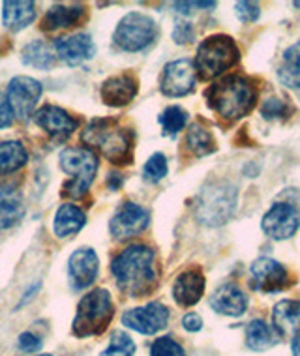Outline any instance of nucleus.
<instances>
[{
  "instance_id": "f257e3e1",
  "label": "nucleus",
  "mask_w": 300,
  "mask_h": 356,
  "mask_svg": "<svg viewBox=\"0 0 300 356\" xmlns=\"http://www.w3.org/2000/svg\"><path fill=\"white\" fill-rule=\"evenodd\" d=\"M111 272L124 295L134 298L148 295L158 283L156 253L145 244H132L113 259Z\"/></svg>"
},
{
  "instance_id": "f03ea898",
  "label": "nucleus",
  "mask_w": 300,
  "mask_h": 356,
  "mask_svg": "<svg viewBox=\"0 0 300 356\" xmlns=\"http://www.w3.org/2000/svg\"><path fill=\"white\" fill-rule=\"evenodd\" d=\"M207 104L226 120H239L246 117L258 99V90L250 81L240 75H227L205 92Z\"/></svg>"
},
{
  "instance_id": "7ed1b4c3",
  "label": "nucleus",
  "mask_w": 300,
  "mask_h": 356,
  "mask_svg": "<svg viewBox=\"0 0 300 356\" xmlns=\"http://www.w3.org/2000/svg\"><path fill=\"white\" fill-rule=\"evenodd\" d=\"M88 150H98L105 160L113 163H129L132 161V129L124 128L113 118L92 120L81 136Z\"/></svg>"
},
{
  "instance_id": "20e7f679",
  "label": "nucleus",
  "mask_w": 300,
  "mask_h": 356,
  "mask_svg": "<svg viewBox=\"0 0 300 356\" xmlns=\"http://www.w3.org/2000/svg\"><path fill=\"white\" fill-rule=\"evenodd\" d=\"M237 186L226 180L210 182L201 190L196 201V218L207 227L223 225L237 209Z\"/></svg>"
},
{
  "instance_id": "39448f33",
  "label": "nucleus",
  "mask_w": 300,
  "mask_h": 356,
  "mask_svg": "<svg viewBox=\"0 0 300 356\" xmlns=\"http://www.w3.org/2000/svg\"><path fill=\"white\" fill-rule=\"evenodd\" d=\"M115 317V304L107 289H94L81 298L74 319V334L77 338L100 336L107 330Z\"/></svg>"
},
{
  "instance_id": "423d86ee",
  "label": "nucleus",
  "mask_w": 300,
  "mask_h": 356,
  "mask_svg": "<svg viewBox=\"0 0 300 356\" xmlns=\"http://www.w3.org/2000/svg\"><path fill=\"white\" fill-rule=\"evenodd\" d=\"M239 58L240 51L233 38L216 34V36L207 38L199 45L194 68L201 75V79H214L226 70L233 68Z\"/></svg>"
},
{
  "instance_id": "0eeeda50",
  "label": "nucleus",
  "mask_w": 300,
  "mask_h": 356,
  "mask_svg": "<svg viewBox=\"0 0 300 356\" xmlns=\"http://www.w3.org/2000/svg\"><path fill=\"white\" fill-rule=\"evenodd\" d=\"M62 171L70 177L64 186V195L79 199L88 191L98 172V158L86 147H68L61 154Z\"/></svg>"
},
{
  "instance_id": "6e6552de",
  "label": "nucleus",
  "mask_w": 300,
  "mask_h": 356,
  "mask_svg": "<svg viewBox=\"0 0 300 356\" xmlns=\"http://www.w3.org/2000/svg\"><path fill=\"white\" fill-rule=\"evenodd\" d=\"M156 36H158V26L152 19L145 13L132 12L120 19L117 31L113 34V40L123 51L137 53V51L147 49L156 40Z\"/></svg>"
},
{
  "instance_id": "1a4fd4ad",
  "label": "nucleus",
  "mask_w": 300,
  "mask_h": 356,
  "mask_svg": "<svg viewBox=\"0 0 300 356\" xmlns=\"http://www.w3.org/2000/svg\"><path fill=\"white\" fill-rule=\"evenodd\" d=\"M42 83L29 75H17L8 85V102L19 118H29L42 98Z\"/></svg>"
},
{
  "instance_id": "9d476101",
  "label": "nucleus",
  "mask_w": 300,
  "mask_h": 356,
  "mask_svg": "<svg viewBox=\"0 0 300 356\" xmlns=\"http://www.w3.org/2000/svg\"><path fill=\"white\" fill-rule=\"evenodd\" d=\"M169 323V309L159 302H150L147 306L134 307L123 315V325L129 330L139 332L145 336H152L164 330Z\"/></svg>"
},
{
  "instance_id": "9b49d317",
  "label": "nucleus",
  "mask_w": 300,
  "mask_h": 356,
  "mask_svg": "<svg viewBox=\"0 0 300 356\" xmlns=\"http://www.w3.org/2000/svg\"><path fill=\"white\" fill-rule=\"evenodd\" d=\"M261 227L270 238H291L300 227V210L289 203H274L263 216Z\"/></svg>"
},
{
  "instance_id": "f8f14e48",
  "label": "nucleus",
  "mask_w": 300,
  "mask_h": 356,
  "mask_svg": "<svg viewBox=\"0 0 300 356\" xmlns=\"http://www.w3.org/2000/svg\"><path fill=\"white\" fill-rule=\"evenodd\" d=\"M148 221H150V214L147 209L135 203H123L115 216L111 218L109 231L113 238L126 240L141 234L148 227Z\"/></svg>"
},
{
  "instance_id": "ddd939ff",
  "label": "nucleus",
  "mask_w": 300,
  "mask_h": 356,
  "mask_svg": "<svg viewBox=\"0 0 300 356\" xmlns=\"http://www.w3.org/2000/svg\"><path fill=\"white\" fill-rule=\"evenodd\" d=\"M161 92L171 98H180L196 88V68L188 58L173 60L164 68L161 74Z\"/></svg>"
},
{
  "instance_id": "4468645a",
  "label": "nucleus",
  "mask_w": 300,
  "mask_h": 356,
  "mask_svg": "<svg viewBox=\"0 0 300 356\" xmlns=\"http://www.w3.org/2000/svg\"><path fill=\"white\" fill-rule=\"evenodd\" d=\"M287 285V270L270 257H259L251 264V289L261 293H278Z\"/></svg>"
},
{
  "instance_id": "2eb2a0df",
  "label": "nucleus",
  "mask_w": 300,
  "mask_h": 356,
  "mask_svg": "<svg viewBox=\"0 0 300 356\" xmlns=\"http://www.w3.org/2000/svg\"><path fill=\"white\" fill-rule=\"evenodd\" d=\"M100 259L92 248H79L70 255L68 261V274L70 282L75 289L90 287L94 280L98 277Z\"/></svg>"
},
{
  "instance_id": "dca6fc26",
  "label": "nucleus",
  "mask_w": 300,
  "mask_h": 356,
  "mask_svg": "<svg viewBox=\"0 0 300 356\" xmlns=\"http://www.w3.org/2000/svg\"><path fill=\"white\" fill-rule=\"evenodd\" d=\"M55 51L58 58L66 62L68 66H79L96 55V45L92 42L90 34L79 32V34H72V36L56 40Z\"/></svg>"
},
{
  "instance_id": "f3484780",
  "label": "nucleus",
  "mask_w": 300,
  "mask_h": 356,
  "mask_svg": "<svg viewBox=\"0 0 300 356\" xmlns=\"http://www.w3.org/2000/svg\"><path fill=\"white\" fill-rule=\"evenodd\" d=\"M36 124L55 139H66L77 129V120L56 105H43L36 113Z\"/></svg>"
},
{
  "instance_id": "a211bd4d",
  "label": "nucleus",
  "mask_w": 300,
  "mask_h": 356,
  "mask_svg": "<svg viewBox=\"0 0 300 356\" xmlns=\"http://www.w3.org/2000/svg\"><path fill=\"white\" fill-rule=\"evenodd\" d=\"M102 99L109 107H124L128 105L137 94V79L132 74H123L111 77L102 85Z\"/></svg>"
},
{
  "instance_id": "6ab92c4d",
  "label": "nucleus",
  "mask_w": 300,
  "mask_h": 356,
  "mask_svg": "<svg viewBox=\"0 0 300 356\" xmlns=\"http://www.w3.org/2000/svg\"><path fill=\"white\" fill-rule=\"evenodd\" d=\"M210 307L220 315L240 317L248 307V296L235 283H226L216 289L214 295L210 296Z\"/></svg>"
},
{
  "instance_id": "aec40b11",
  "label": "nucleus",
  "mask_w": 300,
  "mask_h": 356,
  "mask_svg": "<svg viewBox=\"0 0 300 356\" xmlns=\"http://www.w3.org/2000/svg\"><path fill=\"white\" fill-rule=\"evenodd\" d=\"M205 293V276L201 270H186L177 277L173 285V296L177 304L184 307H190L201 300Z\"/></svg>"
},
{
  "instance_id": "412c9836",
  "label": "nucleus",
  "mask_w": 300,
  "mask_h": 356,
  "mask_svg": "<svg viewBox=\"0 0 300 356\" xmlns=\"http://www.w3.org/2000/svg\"><path fill=\"white\" fill-rule=\"evenodd\" d=\"M86 216L85 212L75 207V204H62L61 209L56 210L55 220H53V231L58 238H70L85 227Z\"/></svg>"
},
{
  "instance_id": "4be33fe9",
  "label": "nucleus",
  "mask_w": 300,
  "mask_h": 356,
  "mask_svg": "<svg viewBox=\"0 0 300 356\" xmlns=\"http://www.w3.org/2000/svg\"><path fill=\"white\" fill-rule=\"evenodd\" d=\"M25 216V204L23 197L13 188H2L0 190V231L17 225Z\"/></svg>"
},
{
  "instance_id": "5701e85b",
  "label": "nucleus",
  "mask_w": 300,
  "mask_h": 356,
  "mask_svg": "<svg viewBox=\"0 0 300 356\" xmlns=\"http://www.w3.org/2000/svg\"><path fill=\"white\" fill-rule=\"evenodd\" d=\"M36 19V6L31 0L25 2H4V10H2V21L10 31H23L31 25Z\"/></svg>"
},
{
  "instance_id": "b1692460",
  "label": "nucleus",
  "mask_w": 300,
  "mask_h": 356,
  "mask_svg": "<svg viewBox=\"0 0 300 356\" xmlns=\"http://www.w3.org/2000/svg\"><path fill=\"white\" fill-rule=\"evenodd\" d=\"M85 17V8L83 6H62L56 4L45 13L42 19L43 31H58L66 26H74Z\"/></svg>"
},
{
  "instance_id": "393cba45",
  "label": "nucleus",
  "mask_w": 300,
  "mask_h": 356,
  "mask_svg": "<svg viewBox=\"0 0 300 356\" xmlns=\"http://www.w3.org/2000/svg\"><path fill=\"white\" fill-rule=\"evenodd\" d=\"M272 325L278 336H287L300 325V300H282L272 312Z\"/></svg>"
},
{
  "instance_id": "a878e982",
  "label": "nucleus",
  "mask_w": 300,
  "mask_h": 356,
  "mask_svg": "<svg viewBox=\"0 0 300 356\" xmlns=\"http://www.w3.org/2000/svg\"><path fill=\"white\" fill-rule=\"evenodd\" d=\"M29 152L19 141L0 143V175H10L26 165Z\"/></svg>"
},
{
  "instance_id": "bb28decb",
  "label": "nucleus",
  "mask_w": 300,
  "mask_h": 356,
  "mask_svg": "<svg viewBox=\"0 0 300 356\" xmlns=\"http://www.w3.org/2000/svg\"><path fill=\"white\" fill-rule=\"evenodd\" d=\"M278 343V334L265 321H251L246 328V345L253 350H267Z\"/></svg>"
},
{
  "instance_id": "cd10ccee",
  "label": "nucleus",
  "mask_w": 300,
  "mask_h": 356,
  "mask_svg": "<svg viewBox=\"0 0 300 356\" xmlns=\"http://www.w3.org/2000/svg\"><path fill=\"white\" fill-rule=\"evenodd\" d=\"M21 60L25 62L26 66H32V68L51 70L53 64H55V53L51 51V47L45 42L34 40L29 45H25Z\"/></svg>"
},
{
  "instance_id": "c85d7f7f",
  "label": "nucleus",
  "mask_w": 300,
  "mask_h": 356,
  "mask_svg": "<svg viewBox=\"0 0 300 356\" xmlns=\"http://www.w3.org/2000/svg\"><path fill=\"white\" fill-rule=\"evenodd\" d=\"M186 148L190 150L194 156H207L216 150V141L209 129L201 126V124H191L188 134H186Z\"/></svg>"
},
{
  "instance_id": "c756f323",
  "label": "nucleus",
  "mask_w": 300,
  "mask_h": 356,
  "mask_svg": "<svg viewBox=\"0 0 300 356\" xmlns=\"http://www.w3.org/2000/svg\"><path fill=\"white\" fill-rule=\"evenodd\" d=\"M158 120L161 124V128H164V136H175L188 122V113L178 105H171L159 115Z\"/></svg>"
},
{
  "instance_id": "7c9ffc66",
  "label": "nucleus",
  "mask_w": 300,
  "mask_h": 356,
  "mask_svg": "<svg viewBox=\"0 0 300 356\" xmlns=\"http://www.w3.org/2000/svg\"><path fill=\"white\" fill-rule=\"evenodd\" d=\"M135 343L126 332H115L102 356H134Z\"/></svg>"
},
{
  "instance_id": "2f4dec72",
  "label": "nucleus",
  "mask_w": 300,
  "mask_h": 356,
  "mask_svg": "<svg viewBox=\"0 0 300 356\" xmlns=\"http://www.w3.org/2000/svg\"><path fill=\"white\" fill-rule=\"evenodd\" d=\"M167 175V158L164 154H152L148 161L143 167V178L147 180V182H159L161 178H166Z\"/></svg>"
},
{
  "instance_id": "473e14b6",
  "label": "nucleus",
  "mask_w": 300,
  "mask_h": 356,
  "mask_svg": "<svg viewBox=\"0 0 300 356\" xmlns=\"http://www.w3.org/2000/svg\"><path fill=\"white\" fill-rule=\"evenodd\" d=\"M293 107L282 98H269L261 107V115L267 120H274V118H287L291 117Z\"/></svg>"
},
{
  "instance_id": "72a5a7b5",
  "label": "nucleus",
  "mask_w": 300,
  "mask_h": 356,
  "mask_svg": "<svg viewBox=\"0 0 300 356\" xmlns=\"http://www.w3.org/2000/svg\"><path fill=\"white\" fill-rule=\"evenodd\" d=\"M150 356H186V350L169 336L158 338L150 347Z\"/></svg>"
},
{
  "instance_id": "f704fd0d",
  "label": "nucleus",
  "mask_w": 300,
  "mask_h": 356,
  "mask_svg": "<svg viewBox=\"0 0 300 356\" xmlns=\"http://www.w3.org/2000/svg\"><path fill=\"white\" fill-rule=\"evenodd\" d=\"M278 77L283 83V86H287L291 90L300 96V72L299 70L289 68V66H282V68L278 70Z\"/></svg>"
},
{
  "instance_id": "c9c22d12",
  "label": "nucleus",
  "mask_w": 300,
  "mask_h": 356,
  "mask_svg": "<svg viewBox=\"0 0 300 356\" xmlns=\"http://www.w3.org/2000/svg\"><path fill=\"white\" fill-rule=\"evenodd\" d=\"M237 17L242 21V23H253L259 19V6L253 4V2H237Z\"/></svg>"
},
{
  "instance_id": "e433bc0d",
  "label": "nucleus",
  "mask_w": 300,
  "mask_h": 356,
  "mask_svg": "<svg viewBox=\"0 0 300 356\" xmlns=\"http://www.w3.org/2000/svg\"><path fill=\"white\" fill-rule=\"evenodd\" d=\"M194 36H196L194 26H191V23H186V21H180L173 29V40L177 43H190Z\"/></svg>"
},
{
  "instance_id": "4c0bfd02",
  "label": "nucleus",
  "mask_w": 300,
  "mask_h": 356,
  "mask_svg": "<svg viewBox=\"0 0 300 356\" xmlns=\"http://www.w3.org/2000/svg\"><path fill=\"white\" fill-rule=\"evenodd\" d=\"M42 339L34 336L32 332H25L19 338V349L25 350V353H38V350L42 349Z\"/></svg>"
},
{
  "instance_id": "58836bf2",
  "label": "nucleus",
  "mask_w": 300,
  "mask_h": 356,
  "mask_svg": "<svg viewBox=\"0 0 300 356\" xmlns=\"http://www.w3.org/2000/svg\"><path fill=\"white\" fill-rule=\"evenodd\" d=\"M283 62H285V66L293 70H299L300 72V40L294 45H291L289 49H285L283 53Z\"/></svg>"
},
{
  "instance_id": "ea45409f",
  "label": "nucleus",
  "mask_w": 300,
  "mask_h": 356,
  "mask_svg": "<svg viewBox=\"0 0 300 356\" xmlns=\"http://www.w3.org/2000/svg\"><path fill=\"white\" fill-rule=\"evenodd\" d=\"M13 118V111L10 107V102L4 94L0 92V128H6L12 124Z\"/></svg>"
},
{
  "instance_id": "a19ab883",
  "label": "nucleus",
  "mask_w": 300,
  "mask_h": 356,
  "mask_svg": "<svg viewBox=\"0 0 300 356\" xmlns=\"http://www.w3.org/2000/svg\"><path fill=\"white\" fill-rule=\"evenodd\" d=\"M182 325L188 332H199L203 326V321L197 314H188V315H184Z\"/></svg>"
},
{
  "instance_id": "79ce46f5",
  "label": "nucleus",
  "mask_w": 300,
  "mask_h": 356,
  "mask_svg": "<svg viewBox=\"0 0 300 356\" xmlns=\"http://www.w3.org/2000/svg\"><path fill=\"white\" fill-rule=\"evenodd\" d=\"M123 186V178L118 177L117 172H111V177H109V188L111 190H118Z\"/></svg>"
},
{
  "instance_id": "37998d69",
  "label": "nucleus",
  "mask_w": 300,
  "mask_h": 356,
  "mask_svg": "<svg viewBox=\"0 0 300 356\" xmlns=\"http://www.w3.org/2000/svg\"><path fill=\"white\" fill-rule=\"evenodd\" d=\"M291 350H293L294 356H300V330H297L293 338V343H291Z\"/></svg>"
},
{
  "instance_id": "c03bdc74",
  "label": "nucleus",
  "mask_w": 300,
  "mask_h": 356,
  "mask_svg": "<svg viewBox=\"0 0 300 356\" xmlns=\"http://www.w3.org/2000/svg\"><path fill=\"white\" fill-rule=\"evenodd\" d=\"M294 6H297V8H300V2H294Z\"/></svg>"
},
{
  "instance_id": "a18cd8bd",
  "label": "nucleus",
  "mask_w": 300,
  "mask_h": 356,
  "mask_svg": "<svg viewBox=\"0 0 300 356\" xmlns=\"http://www.w3.org/2000/svg\"><path fill=\"white\" fill-rule=\"evenodd\" d=\"M38 356H51V355H38Z\"/></svg>"
}]
</instances>
